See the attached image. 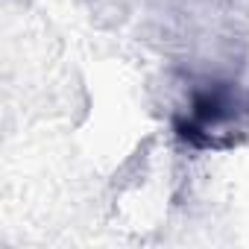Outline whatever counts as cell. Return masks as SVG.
<instances>
[{"label":"cell","mask_w":249,"mask_h":249,"mask_svg":"<svg viewBox=\"0 0 249 249\" xmlns=\"http://www.w3.org/2000/svg\"><path fill=\"white\" fill-rule=\"evenodd\" d=\"M249 106L234 88L208 85L194 94L188 114L176 120V132L194 147H229L240 138Z\"/></svg>","instance_id":"cell-1"}]
</instances>
